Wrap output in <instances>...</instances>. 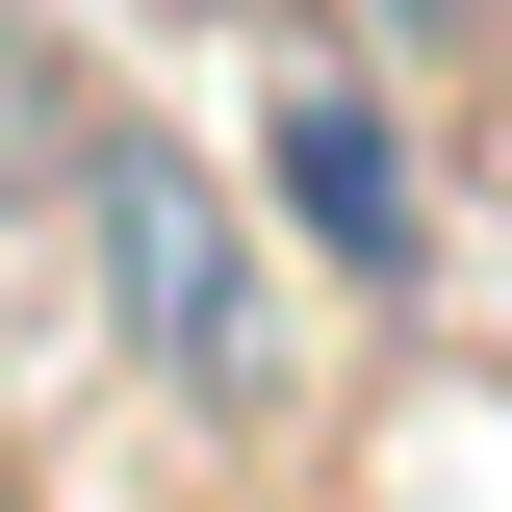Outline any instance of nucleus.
<instances>
[{
    "mask_svg": "<svg viewBox=\"0 0 512 512\" xmlns=\"http://www.w3.org/2000/svg\"><path fill=\"white\" fill-rule=\"evenodd\" d=\"M77 231H103V333H128V359L180 384V410H256L282 333H256V231H231V180L154 154V128H103V154H77Z\"/></svg>",
    "mask_w": 512,
    "mask_h": 512,
    "instance_id": "obj_1",
    "label": "nucleus"
},
{
    "mask_svg": "<svg viewBox=\"0 0 512 512\" xmlns=\"http://www.w3.org/2000/svg\"><path fill=\"white\" fill-rule=\"evenodd\" d=\"M282 205H308V256L410 282V154H384V103H282Z\"/></svg>",
    "mask_w": 512,
    "mask_h": 512,
    "instance_id": "obj_2",
    "label": "nucleus"
}]
</instances>
